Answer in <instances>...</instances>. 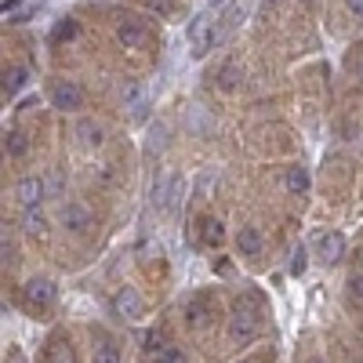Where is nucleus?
<instances>
[{
	"label": "nucleus",
	"mask_w": 363,
	"mask_h": 363,
	"mask_svg": "<svg viewBox=\"0 0 363 363\" xmlns=\"http://www.w3.org/2000/svg\"><path fill=\"white\" fill-rule=\"evenodd\" d=\"M4 153L15 157V160H22V157L29 153V142H26L22 131H8V135H4Z\"/></svg>",
	"instance_id": "20"
},
{
	"label": "nucleus",
	"mask_w": 363,
	"mask_h": 363,
	"mask_svg": "<svg viewBox=\"0 0 363 363\" xmlns=\"http://www.w3.org/2000/svg\"><path fill=\"white\" fill-rule=\"evenodd\" d=\"M189 131H193V135H200V138H207L211 131H215V120L207 116V109H203V106H193V109H189Z\"/></svg>",
	"instance_id": "14"
},
{
	"label": "nucleus",
	"mask_w": 363,
	"mask_h": 363,
	"mask_svg": "<svg viewBox=\"0 0 363 363\" xmlns=\"http://www.w3.org/2000/svg\"><path fill=\"white\" fill-rule=\"evenodd\" d=\"M284 186H287V193L291 196H306L309 193V167H301V164H291L287 167V174H284Z\"/></svg>",
	"instance_id": "11"
},
{
	"label": "nucleus",
	"mask_w": 363,
	"mask_h": 363,
	"mask_svg": "<svg viewBox=\"0 0 363 363\" xmlns=\"http://www.w3.org/2000/svg\"><path fill=\"white\" fill-rule=\"evenodd\" d=\"M22 229L29 233V236H48V218H44V211L37 207V211H26L22 215Z\"/></svg>",
	"instance_id": "18"
},
{
	"label": "nucleus",
	"mask_w": 363,
	"mask_h": 363,
	"mask_svg": "<svg viewBox=\"0 0 363 363\" xmlns=\"http://www.w3.org/2000/svg\"><path fill=\"white\" fill-rule=\"evenodd\" d=\"M62 225H66L69 233L84 236L91 225H95V215H91V207H87L84 200H69V203H62Z\"/></svg>",
	"instance_id": "3"
},
{
	"label": "nucleus",
	"mask_w": 363,
	"mask_h": 363,
	"mask_svg": "<svg viewBox=\"0 0 363 363\" xmlns=\"http://www.w3.org/2000/svg\"><path fill=\"white\" fill-rule=\"evenodd\" d=\"M113 309H116L120 316H128V320H138V316L145 313V301H142V294H138L135 287H120V291L113 294Z\"/></svg>",
	"instance_id": "7"
},
{
	"label": "nucleus",
	"mask_w": 363,
	"mask_h": 363,
	"mask_svg": "<svg viewBox=\"0 0 363 363\" xmlns=\"http://www.w3.org/2000/svg\"><path fill=\"white\" fill-rule=\"evenodd\" d=\"M196 229H200V244H203V247H218L222 240H225V229H222L218 218H200Z\"/></svg>",
	"instance_id": "12"
},
{
	"label": "nucleus",
	"mask_w": 363,
	"mask_h": 363,
	"mask_svg": "<svg viewBox=\"0 0 363 363\" xmlns=\"http://www.w3.org/2000/svg\"><path fill=\"white\" fill-rule=\"evenodd\" d=\"M95 363H124V352H120V345L113 338H102L95 345Z\"/></svg>",
	"instance_id": "17"
},
{
	"label": "nucleus",
	"mask_w": 363,
	"mask_h": 363,
	"mask_svg": "<svg viewBox=\"0 0 363 363\" xmlns=\"http://www.w3.org/2000/svg\"><path fill=\"white\" fill-rule=\"evenodd\" d=\"M167 345H164V335H160V330H149V335H145V352L149 356H160Z\"/></svg>",
	"instance_id": "24"
},
{
	"label": "nucleus",
	"mask_w": 363,
	"mask_h": 363,
	"mask_svg": "<svg viewBox=\"0 0 363 363\" xmlns=\"http://www.w3.org/2000/svg\"><path fill=\"white\" fill-rule=\"evenodd\" d=\"M182 196H186V182H182V178H171L167 196H164V211H178V207H182Z\"/></svg>",
	"instance_id": "21"
},
{
	"label": "nucleus",
	"mask_w": 363,
	"mask_h": 363,
	"mask_svg": "<svg viewBox=\"0 0 363 363\" xmlns=\"http://www.w3.org/2000/svg\"><path fill=\"white\" fill-rule=\"evenodd\" d=\"M240 84H244V73H240V66H236V62H225V66L218 69V87H222V91H236Z\"/></svg>",
	"instance_id": "19"
},
{
	"label": "nucleus",
	"mask_w": 363,
	"mask_h": 363,
	"mask_svg": "<svg viewBox=\"0 0 363 363\" xmlns=\"http://www.w3.org/2000/svg\"><path fill=\"white\" fill-rule=\"evenodd\" d=\"M26 301L33 309H48L51 301H55V284L48 277H33V280L26 284Z\"/></svg>",
	"instance_id": "8"
},
{
	"label": "nucleus",
	"mask_w": 363,
	"mask_h": 363,
	"mask_svg": "<svg viewBox=\"0 0 363 363\" xmlns=\"http://www.w3.org/2000/svg\"><path fill=\"white\" fill-rule=\"evenodd\" d=\"M77 138L87 145V149H99L102 145V124H95V120H80V124H77Z\"/></svg>",
	"instance_id": "13"
},
{
	"label": "nucleus",
	"mask_w": 363,
	"mask_h": 363,
	"mask_svg": "<svg viewBox=\"0 0 363 363\" xmlns=\"http://www.w3.org/2000/svg\"><path fill=\"white\" fill-rule=\"evenodd\" d=\"M316 251H320V262H323V265H338V262H342V255H345V236H342L338 229L320 233Z\"/></svg>",
	"instance_id": "6"
},
{
	"label": "nucleus",
	"mask_w": 363,
	"mask_h": 363,
	"mask_svg": "<svg viewBox=\"0 0 363 363\" xmlns=\"http://www.w3.org/2000/svg\"><path fill=\"white\" fill-rule=\"evenodd\" d=\"M345 4H349V11H352L356 18H363V0H345Z\"/></svg>",
	"instance_id": "27"
},
{
	"label": "nucleus",
	"mask_w": 363,
	"mask_h": 363,
	"mask_svg": "<svg viewBox=\"0 0 363 363\" xmlns=\"http://www.w3.org/2000/svg\"><path fill=\"white\" fill-rule=\"evenodd\" d=\"M116 40L124 44V48H142L149 40V22L145 18H120L116 22Z\"/></svg>",
	"instance_id": "5"
},
{
	"label": "nucleus",
	"mask_w": 363,
	"mask_h": 363,
	"mask_svg": "<svg viewBox=\"0 0 363 363\" xmlns=\"http://www.w3.org/2000/svg\"><path fill=\"white\" fill-rule=\"evenodd\" d=\"M73 37H77V18H62L51 29V44H62V40H73Z\"/></svg>",
	"instance_id": "22"
},
{
	"label": "nucleus",
	"mask_w": 363,
	"mask_h": 363,
	"mask_svg": "<svg viewBox=\"0 0 363 363\" xmlns=\"http://www.w3.org/2000/svg\"><path fill=\"white\" fill-rule=\"evenodd\" d=\"M306 265H309V251L298 244V247L291 251V265H287V269H291V277H301V272H306Z\"/></svg>",
	"instance_id": "23"
},
{
	"label": "nucleus",
	"mask_w": 363,
	"mask_h": 363,
	"mask_svg": "<svg viewBox=\"0 0 363 363\" xmlns=\"http://www.w3.org/2000/svg\"><path fill=\"white\" fill-rule=\"evenodd\" d=\"M15 196H18L22 211H37L44 203V196H48V182L37 178V174H29V178H22L15 186Z\"/></svg>",
	"instance_id": "4"
},
{
	"label": "nucleus",
	"mask_w": 363,
	"mask_h": 363,
	"mask_svg": "<svg viewBox=\"0 0 363 363\" xmlns=\"http://www.w3.org/2000/svg\"><path fill=\"white\" fill-rule=\"evenodd\" d=\"M265 4H277V0H265Z\"/></svg>",
	"instance_id": "30"
},
{
	"label": "nucleus",
	"mask_w": 363,
	"mask_h": 363,
	"mask_svg": "<svg viewBox=\"0 0 363 363\" xmlns=\"http://www.w3.org/2000/svg\"><path fill=\"white\" fill-rule=\"evenodd\" d=\"M48 363H77L69 338H62V335H58V338L51 342V349H48Z\"/></svg>",
	"instance_id": "16"
},
{
	"label": "nucleus",
	"mask_w": 363,
	"mask_h": 363,
	"mask_svg": "<svg viewBox=\"0 0 363 363\" xmlns=\"http://www.w3.org/2000/svg\"><path fill=\"white\" fill-rule=\"evenodd\" d=\"M240 363H258V359H240Z\"/></svg>",
	"instance_id": "29"
},
{
	"label": "nucleus",
	"mask_w": 363,
	"mask_h": 363,
	"mask_svg": "<svg viewBox=\"0 0 363 363\" xmlns=\"http://www.w3.org/2000/svg\"><path fill=\"white\" fill-rule=\"evenodd\" d=\"M262 247H265L262 229H258V225H240V233H236V251L247 255V258H258Z\"/></svg>",
	"instance_id": "9"
},
{
	"label": "nucleus",
	"mask_w": 363,
	"mask_h": 363,
	"mask_svg": "<svg viewBox=\"0 0 363 363\" xmlns=\"http://www.w3.org/2000/svg\"><path fill=\"white\" fill-rule=\"evenodd\" d=\"M157 363H189V359H186V352H182L178 345H167V349L157 356Z\"/></svg>",
	"instance_id": "25"
},
{
	"label": "nucleus",
	"mask_w": 363,
	"mask_h": 363,
	"mask_svg": "<svg viewBox=\"0 0 363 363\" xmlns=\"http://www.w3.org/2000/svg\"><path fill=\"white\" fill-rule=\"evenodd\" d=\"M349 291L363 298V272H359V277H356V272H352V280H349Z\"/></svg>",
	"instance_id": "26"
},
{
	"label": "nucleus",
	"mask_w": 363,
	"mask_h": 363,
	"mask_svg": "<svg viewBox=\"0 0 363 363\" xmlns=\"http://www.w3.org/2000/svg\"><path fill=\"white\" fill-rule=\"evenodd\" d=\"M255 335H258V313L251 306H244V301H236L229 313V342L247 345V342H255Z\"/></svg>",
	"instance_id": "1"
},
{
	"label": "nucleus",
	"mask_w": 363,
	"mask_h": 363,
	"mask_svg": "<svg viewBox=\"0 0 363 363\" xmlns=\"http://www.w3.org/2000/svg\"><path fill=\"white\" fill-rule=\"evenodd\" d=\"M120 102H124V109H131L135 120L145 116V91L138 80H124V87H120Z\"/></svg>",
	"instance_id": "10"
},
{
	"label": "nucleus",
	"mask_w": 363,
	"mask_h": 363,
	"mask_svg": "<svg viewBox=\"0 0 363 363\" xmlns=\"http://www.w3.org/2000/svg\"><path fill=\"white\" fill-rule=\"evenodd\" d=\"M26 80H29V69H26V66H11V69H4V95H8V99L18 95V91L26 87Z\"/></svg>",
	"instance_id": "15"
},
{
	"label": "nucleus",
	"mask_w": 363,
	"mask_h": 363,
	"mask_svg": "<svg viewBox=\"0 0 363 363\" xmlns=\"http://www.w3.org/2000/svg\"><path fill=\"white\" fill-rule=\"evenodd\" d=\"M48 99H51V106L55 109H62V113H73V109H80L84 106V87L77 84V80H55L51 84V91H48Z\"/></svg>",
	"instance_id": "2"
},
{
	"label": "nucleus",
	"mask_w": 363,
	"mask_h": 363,
	"mask_svg": "<svg viewBox=\"0 0 363 363\" xmlns=\"http://www.w3.org/2000/svg\"><path fill=\"white\" fill-rule=\"evenodd\" d=\"M18 4H22V0H4V15H8L11 8H18Z\"/></svg>",
	"instance_id": "28"
}]
</instances>
